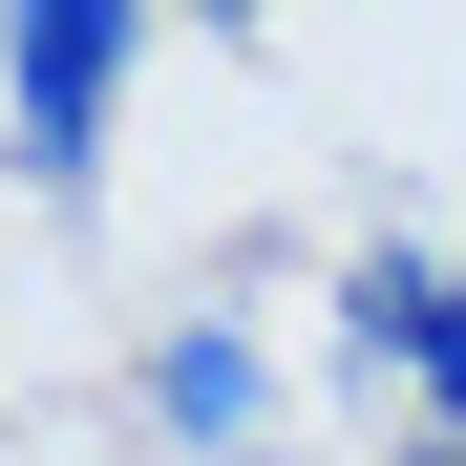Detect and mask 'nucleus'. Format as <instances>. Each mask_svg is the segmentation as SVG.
I'll return each instance as SVG.
<instances>
[{"label":"nucleus","mask_w":466,"mask_h":466,"mask_svg":"<svg viewBox=\"0 0 466 466\" xmlns=\"http://www.w3.org/2000/svg\"><path fill=\"white\" fill-rule=\"evenodd\" d=\"M339 360L403 381L424 445H466V255H424V233H381V255L339 276Z\"/></svg>","instance_id":"nucleus-2"},{"label":"nucleus","mask_w":466,"mask_h":466,"mask_svg":"<svg viewBox=\"0 0 466 466\" xmlns=\"http://www.w3.org/2000/svg\"><path fill=\"white\" fill-rule=\"evenodd\" d=\"M148 424L212 445V466H255V339H233V319H170V339H148Z\"/></svg>","instance_id":"nucleus-3"},{"label":"nucleus","mask_w":466,"mask_h":466,"mask_svg":"<svg viewBox=\"0 0 466 466\" xmlns=\"http://www.w3.org/2000/svg\"><path fill=\"white\" fill-rule=\"evenodd\" d=\"M127 86H148V22L127 0H22V22H0V148H22V191H86Z\"/></svg>","instance_id":"nucleus-1"}]
</instances>
